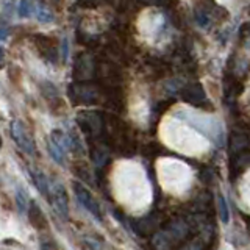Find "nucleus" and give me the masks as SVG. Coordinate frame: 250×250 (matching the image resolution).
I'll return each instance as SVG.
<instances>
[{"label":"nucleus","mask_w":250,"mask_h":250,"mask_svg":"<svg viewBox=\"0 0 250 250\" xmlns=\"http://www.w3.org/2000/svg\"><path fill=\"white\" fill-rule=\"evenodd\" d=\"M47 147H49V153L53 156L55 161H57L58 164H64V152H62L52 139L49 141V143H47Z\"/></svg>","instance_id":"nucleus-9"},{"label":"nucleus","mask_w":250,"mask_h":250,"mask_svg":"<svg viewBox=\"0 0 250 250\" xmlns=\"http://www.w3.org/2000/svg\"><path fill=\"white\" fill-rule=\"evenodd\" d=\"M31 178H33V183L38 188V191L41 192L45 197H50V185L47 182L45 175L42 174L41 170H31Z\"/></svg>","instance_id":"nucleus-4"},{"label":"nucleus","mask_w":250,"mask_h":250,"mask_svg":"<svg viewBox=\"0 0 250 250\" xmlns=\"http://www.w3.org/2000/svg\"><path fill=\"white\" fill-rule=\"evenodd\" d=\"M16 203H18V208L21 211V214H28V195L27 192H23L22 189H18L16 192Z\"/></svg>","instance_id":"nucleus-8"},{"label":"nucleus","mask_w":250,"mask_h":250,"mask_svg":"<svg viewBox=\"0 0 250 250\" xmlns=\"http://www.w3.org/2000/svg\"><path fill=\"white\" fill-rule=\"evenodd\" d=\"M35 16H36V19L41 21V22H52L53 21V13L42 3L35 5Z\"/></svg>","instance_id":"nucleus-6"},{"label":"nucleus","mask_w":250,"mask_h":250,"mask_svg":"<svg viewBox=\"0 0 250 250\" xmlns=\"http://www.w3.org/2000/svg\"><path fill=\"white\" fill-rule=\"evenodd\" d=\"M217 208H219V216H221V221L224 224L230 222V209H229V203L224 199V195H217Z\"/></svg>","instance_id":"nucleus-7"},{"label":"nucleus","mask_w":250,"mask_h":250,"mask_svg":"<svg viewBox=\"0 0 250 250\" xmlns=\"http://www.w3.org/2000/svg\"><path fill=\"white\" fill-rule=\"evenodd\" d=\"M55 209L58 211L61 217H69V208H67V197L64 192V186H61L58 182L50 183V197Z\"/></svg>","instance_id":"nucleus-3"},{"label":"nucleus","mask_w":250,"mask_h":250,"mask_svg":"<svg viewBox=\"0 0 250 250\" xmlns=\"http://www.w3.org/2000/svg\"><path fill=\"white\" fill-rule=\"evenodd\" d=\"M28 219H30V222L33 224L35 227H44L45 225V217L42 214V211L41 208H39L36 203H31L30 205V209H28Z\"/></svg>","instance_id":"nucleus-5"},{"label":"nucleus","mask_w":250,"mask_h":250,"mask_svg":"<svg viewBox=\"0 0 250 250\" xmlns=\"http://www.w3.org/2000/svg\"><path fill=\"white\" fill-rule=\"evenodd\" d=\"M31 8H33V5H31L30 2H21L18 6V13H19L21 18H30V14L33 13Z\"/></svg>","instance_id":"nucleus-11"},{"label":"nucleus","mask_w":250,"mask_h":250,"mask_svg":"<svg viewBox=\"0 0 250 250\" xmlns=\"http://www.w3.org/2000/svg\"><path fill=\"white\" fill-rule=\"evenodd\" d=\"M74 191H75L77 199L80 200L82 205L88 209L92 216H96L97 219H100L102 217V211H100V207H99V202L94 199V195L91 194V191L88 189V188H84L80 183H74Z\"/></svg>","instance_id":"nucleus-2"},{"label":"nucleus","mask_w":250,"mask_h":250,"mask_svg":"<svg viewBox=\"0 0 250 250\" xmlns=\"http://www.w3.org/2000/svg\"><path fill=\"white\" fill-rule=\"evenodd\" d=\"M195 22H197L200 27H207L208 22H209L208 14L205 11H197L195 13Z\"/></svg>","instance_id":"nucleus-12"},{"label":"nucleus","mask_w":250,"mask_h":250,"mask_svg":"<svg viewBox=\"0 0 250 250\" xmlns=\"http://www.w3.org/2000/svg\"><path fill=\"white\" fill-rule=\"evenodd\" d=\"M11 135L14 143L18 144L23 152L28 153V155H33L35 153V144H33V139L30 138L28 131L25 128L21 121H14L11 124Z\"/></svg>","instance_id":"nucleus-1"},{"label":"nucleus","mask_w":250,"mask_h":250,"mask_svg":"<svg viewBox=\"0 0 250 250\" xmlns=\"http://www.w3.org/2000/svg\"><path fill=\"white\" fill-rule=\"evenodd\" d=\"M202 99H207L205 97V92H203L202 86H195V88H188L185 91V99L189 100V102H194V100H200Z\"/></svg>","instance_id":"nucleus-10"}]
</instances>
